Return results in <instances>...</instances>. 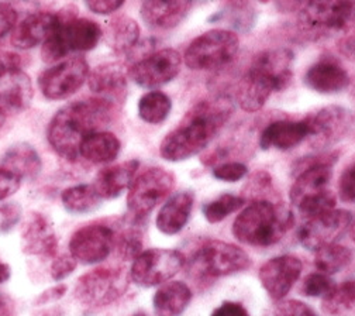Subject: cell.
I'll return each instance as SVG.
<instances>
[{
    "label": "cell",
    "instance_id": "obj_32",
    "mask_svg": "<svg viewBox=\"0 0 355 316\" xmlns=\"http://www.w3.org/2000/svg\"><path fill=\"white\" fill-rule=\"evenodd\" d=\"M105 35L107 45L116 54H127L139 45L140 27L128 16H117L109 23Z\"/></svg>",
    "mask_w": 355,
    "mask_h": 316
},
{
    "label": "cell",
    "instance_id": "obj_22",
    "mask_svg": "<svg viewBox=\"0 0 355 316\" xmlns=\"http://www.w3.org/2000/svg\"><path fill=\"white\" fill-rule=\"evenodd\" d=\"M304 83L309 89L322 95L343 92L349 85V75L345 68L331 57L319 60L310 67L304 75Z\"/></svg>",
    "mask_w": 355,
    "mask_h": 316
},
{
    "label": "cell",
    "instance_id": "obj_4",
    "mask_svg": "<svg viewBox=\"0 0 355 316\" xmlns=\"http://www.w3.org/2000/svg\"><path fill=\"white\" fill-rule=\"evenodd\" d=\"M293 223V213L284 202L252 201L234 219L233 235L244 244L270 247L284 239Z\"/></svg>",
    "mask_w": 355,
    "mask_h": 316
},
{
    "label": "cell",
    "instance_id": "obj_15",
    "mask_svg": "<svg viewBox=\"0 0 355 316\" xmlns=\"http://www.w3.org/2000/svg\"><path fill=\"white\" fill-rule=\"evenodd\" d=\"M182 57L173 49H162L144 56L128 69V76L146 89L159 88L181 72Z\"/></svg>",
    "mask_w": 355,
    "mask_h": 316
},
{
    "label": "cell",
    "instance_id": "obj_51",
    "mask_svg": "<svg viewBox=\"0 0 355 316\" xmlns=\"http://www.w3.org/2000/svg\"><path fill=\"white\" fill-rule=\"evenodd\" d=\"M310 0H275V5L281 13L300 12Z\"/></svg>",
    "mask_w": 355,
    "mask_h": 316
},
{
    "label": "cell",
    "instance_id": "obj_46",
    "mask_svg": "<svg viewBox=\"0 0 355 316\" xmlns=\"http://www.w3.org/2000/svg\"><path fill=\"white\" fill-rule=\"evenodd\" d=\"M125 0H85L87 9L96 15H110L117 12Z\"/></svg>",
    "mask_w": 355,
    "mask_h": 316
},
{
    "label": "cell",
    "instance_id": "obj_50",
    "mask_svg": "<svg viewBox=\"0 0 355 316\" xmlns=\"http://www.w3.org/2000/svg\"><path fill=\"white\" fill-rule=\"evenodd\" d=\"M338 50L345 58L355 63V27L347 31L345 35L340 40Z\"/></svg>",
    "mask_w": 355,
    "mask_h": 316
},
{
    "label": "cell",
    "instance_id": "obj_19",
    "mask_svg": "<svg viewBox=\"0 0 355 316\" xmlns=\"http://www.w3.org/2000/svg\"><path fill=\"white\" fill-rule=\"evenodd\" d=\"M58 22L57 13L37 12L17 22L10 33V42L19 50H31L44 44L54 31Z\"/></svg>",
    "mask_w": 355,
    "mask_h": 316
},
{
    "label": "cell",
    "instance_id": "obj_7",
    "mask_svg": "<svg viewBox=\"0 0 355 316\" xmlns=\"http://www.w3.org/2000/svg\"><path fill=\"white\" fill-rule=\"evenodd\" d=\"M250 256L239 246L210 240L205 243L189 261L188 271L192 277L200 280L233 276L251 267Z\"/></svg>",
    "mask_w": 355,
    "mask_h": 316
},
{
    "label": "cell",
    "instance_id": "obj_11",
    "mask_svg": "<svg viewBox=\"0 0 355 316\" xmlns=\"http://www.w3.org/2000/svg\"><path fill=\"white\" fill-rule=\"evenodd\" d=\"M120 219H103L78 229L69 242V254L82 264L105 261L114 250Z\"/></svg>",
    "mask_w": 355,
    "mask_h": 316
},
{
    "label": "cell",
    "instance_id": "obj_16",
    "mask_svg": "<svg viewBox=\"0 0 355 316\" xmlns=\"http://www.w3.org/2000/svg\"><path fill=\"white\" fill-rule=\"evenodd\" d=\"M309 140L315 149L330 147L341 142L354 127V116L343 106H326L306 117Z\"/></svg>",
    "mask_w": 355,
    "mask_h": 316
},
{
    "label": "cell",
    "instance_id": "obj_56",
    "mask_svg": "<svg viewBox=\"0 0 355 316\" xmlns=\"http://www.w3.org/2000/svg\"><path fill=\"white\" fill-rule=\"evenodd\" d=\"M2 309H3V303L0 302V313H2Z\"/></svg>",
    "mask_w": 355,
    "mask_h": 316
},
{
    "label": "cell",
    "instance_id": "obj_1",
    "mask_svg": "<svg viewBox=\"0 0 355 316\" xmlns=\"http://www.w3.org/2000/svg\"><path fill=\"white\" fill-rule=\"evenodd\" d=\"M234 112L229 98L218 97L198 102L159 146V154L171 163L185 161L202 153L229 122Z\"/></svg>",
    "mask_w": 355,
    "mask_h": 316
},
{
    "label": "cell",
    "instance_id": "obj_8",
    "mask_svg": "<svg viewBox=\"0 0 355 316\" xmlns=\"http://www.w3.org/2000/svg\"><path fill=\"white\" fill-rule=\"evenodd\" d=\"M240 49V40L230 30L216 28L196 37L185 51V64L195 71H214L232 64Z\"/></svg>",
    "mask_w": 355,
    "mask_h": 316
},
{
    "label": "cell",
    "instance_id": "obj_45",
    "mask_svg": "<svg viewBox=\"0 0 355 316\" xmlns=\"http://www.w3.org/2000/svg\"><path fill=\"white\" fill-rule=\"evenodd\" d=\"M19 13L10 3H0V41L15 28Z\"/></svg>",
    "mask_w": 355,
    "mask_h": 316
},
{
    "label": "cell",
    "instance_id": "obj_2",
    "mask_svg": "<svg viewBox=\"0 0 355 316\" xmlns=\"http://www.w3.org/2000/svg\"><path fill=\"white\" fill-rule=\"evenodd\" d=\"M117 113L119 106L95 97L71 102L51 119L47 128L49 143L58 156L75 161L79 158L82 142L110 126Z\"/></svg>",
    "mask_w": 355,
    "mask_h": 316
},
{
    "label": "cell",
    "instance_id": "obj_17",
    "mask_svg": "<svg viewBox=\"0 0 355 316\" xmlns=\"http://www.w3.org/2000/svg\"><path fill=\"white\" fill-rule=\"evenodd\" d=\"M302 274V261L291 254L278 256L263 263L258 278L262 288L274 301L284 299Z\"/></svg>",
    "mask_w": 355,
    "mask_h": 316
},
{
    "label": "cell",
    "instance_id": "obj_28",
    "mask_svg": "<svg viewBox=\"0 0 355 316\" xmlns=\"http://www.w3.org/2000/svg\"><path fill=\"white\" fill-rule=\"evenodd\" d=\"M293 53L288 49H274V50H265L255 56L252 60L251 68L262 72L268 78H271L279 92L286 89L292 81V63H293Z\"/></svg>",
    "mask_w": 355,
    "mask_h": 316
},
{
    "label": "cell",
    "instance_id": "obj_49",
    "mask_svg": "<svg viewBox=\"0 0 355 316\" xmlns=\"http://www.w3.org/2000/svg\"><path fill=\"white\" fill-rule=\"evenodd\" d=\"M67 285L65 284H57L49 290H46L44 292H41L37 298H35V305H49V303H54L57 301H60L65 294H67Z\"/></svg>",
    "mask_w": 355,
    "mask_h": 316
},
{
    "label": "cell",
    "instance_id": "obj_5",
    "mask_svg": "<svg viewBox=\"0 0 355 316\" xmlns=\"http://www.w3.org/2000/svg\"><path fill=\"white\" fill-rule=\"evenodd\" d=\"M57 15V26L41 49L44 63H57L71 53H85L96 49L103 37L102 27L96 22L78 17L73 8L60 10Z\"/></svg>",
    "mask_w": 355,
    "mask_h": 316
},
{
    "label": "cell",
    "instance_id": "obj_36",
    "mask_svg": "<svg viewBox=\"0 0 355 316\" xmlns=\"http://www.w3.org/2000/svg\"><path fill=\"white\" fill-rule=\"evenodd\" d=\"M172 109L171 98L161 90H151L143 95L139 102V116L143 122L150 124H159L165 122Z\"/></svg>",
    "mask_w": 355,
    "mask_h": 316
},
{
    "label": "cell",
    "instance_id": "obj_29",
    "mask_svg": "<svg viewBox=\"0 0 355 316\" xmlns=\"http://www.w3.org/2000/svg\"><path fill=\"white\" fill-rule=\"evenodd\" d=\"M191 299L192 291L185 283H164L153 298L155 316H181Z\"/></svg>",
    "mask_w": 355,
    "mask_h": 316
},
{
    "label": "cell",
    "instance_id": "obj_54",
    "mask_svg": "<svg viewBox=\"0 0 355 316\" xmlns=\"http://www.w3.org/2000/svg\"><path fill=\"white\" fill-rule=\"evenodd\" d=\"M5 120H6V115H5L2 110H0V128H2Z\"/></svg>",
    "mask_w": 355,
    "mask_h": 316
},
{
    "label": "cell",
    "instance_id": "obj_23",
    "mask_svg": "<svg viewBox=\"0 0 355 316\" xmlns=\"http://www.w3.org/2000/svg\"><path fill=\"white\" fill-rule=\"evenodd\" d=\"M309 123L302 120H278L270 123L259 135L261 150H291L309 138Z\"/></svg>",
    "mask_w": 355,
    "mask_h": 316
},
{
    "label": "cell",
    "instance_id": "obj_6",
    "mask_svg": "<svg viewBox=\"0 0 355 316\" xmlns=\"http://www.w3.org/2000/svg\"><path fill=\"white\" fill-rule=\"evenodd\" d=\"M300 34L318 41L355 27V0H310L299 12Z\"/></svg>",
    "mask_w": 355,
    "mask_h": 316
},
{
    "label": "cell",
    "instance_id": "obj_55",
    "mask_svg": "<svg viewBox=\"0 0 355 316\" xmlns=\"http://www.w3.org/2000/svg\"><path fill=\"white\" fill-rule=\"evenodd\" d=\"M132 316H148V315H146L144 312H137V313H135Z\"/></svg>",
    "mask_w": 355,
    "mask_h": 316
},
{
    "label": "cell",
    "instance_id": "obj_40",
    "mask_svg": "<svg viewBox=\"0 0 355 316\" xmlns=\"http://www.w3.org/2000/svg\"><path fill=\"white\" fill-rule=\"evenodd\" d=\"M213 176L223 183H237L248 174L247 165L241 163H225L213 168Z\"/></svg>",
    "mask_w": 355,
    "mask_h": 316
},
{
    "label": "cell",
    "instance_id": "obj_13",
    "mask_svg": "<svg viewBox=\"0 0 355 316\" xmlns=\"http://www.w3.org/2000/svg\"><path fill=\"white\" fill-rule=\"evenodd\" d=\"M351 222L352 216L349 212L334 208L313 217L304 219L297 231V240L304 249L318 251L324 246L338 243L349 229Z\"/></svg>",
    "mask_w": 355,
    "mask_h": 316
},
{
    "label": "cell",
    "instance_id": "obj_9",
    "mask_svg": "<svg viewBox=\"0 0 355 316\" xmlns=\"http://www.w3.org/2000/svg\"><path fill=\"white\" fill-rule=\"evenodd\" d=\"M175 187V176L164 168H148L135 176L127 194L128 215L146 220Z\"/></svg>",
    "mask_w": 355,
    "mask_h": 316
},
{
    "label": "cell",
    "instance_id": "obj_47",
    "mask_svg": "<svg viewBox=\"0 0 355 316\" xmlns=\"http://www.w3.org/2000/svg\"><path fill=\"white\" fill-rule=\"evenodd\" d=\"M21 58L16 53H10L6 50H0V78L6 76L8 74L20 69Z\"/></svg>",
    "mask_w": 355,
    "mask_h": 316
},
{
    "label": "cell",
    "instance_id": "obj_52",
    "mask_svg": "<svg viewBox=\"0 0 355 316\" xmlns=\"http://www.w3.org/2000/svg\"><path fill=\"white\" fill-rule=\"evenodd\" d=\"M10 276H12L10 267L6 263H3L2 260H0V285H2L3 283H6L10 278Z\"/></svg>",
    "mask_w": 355,
    "mask_h": 316
},
{
    "label": "cell",
    "instance_id": "obj_39",
    "mask_svg": "<svg viewBox=\"0 0 355 316\" xmlns=\"http://www.w3.org/2000/svg\"><path fill=\"white\" fill-rule=\"evenodd\" d=\"M338 198L345 203L355 205V158L348 163L340 175Z\"/></svg>",
    "mask_w": 355,
    "mask_h": 316
},
{
    "label": "cell",
    "instance_id": "obj_25",
    "mask_svg": "<svg viewBox=\"0 0 355 316\" xmlns=\"http://www.w3.org/2000/svg\"><path fill=\"white\" fill-rule=\"evenodd\" d=\"M33 95L31 81L21 69L0 78V110L6 116L26 110L33 101Z\"/></svg>",
    "mask_w": 355,
    "mask_h": 316
},
{
    "label": "cell",
    "instance_id": "obj_44",
    "mask_svg": "<svg viewBox=\"0 0 355 316\" xmlns=\"http://www.w3.org/2000/svg\"><path fill=\"white\" fill-rule=\"evenodd\" d=\"M23 184V179L16 174L0 167V201L15 195Z\"/></svg>",
    "mask_w": 355,
    "mask_h": 316
},
{
    "label": "cell",
    "instance_id": "obj_24",
    "mask_svg": "<svg viewBox=\"0 0 355 316\" xmlns=\"http://www.w3.org/2000/svg\"><path fill=\"white\" fill-rule=\"evenodd\" d=\"M274 92H279L277 83L271 78L250 67L237 85L236 101L244 112H257Z\"/></svg>",
    "mask_w": 355,
    "mask_h": 316
},
{
    "label": "cell",
    "instance_id": "obj_35",
    "mask_svg": "<svg viewBox=\"0 0 355 316\" xmlns=\"http://www.w3.org/2000/svg\"><path fill=\"white\" fill-rule=\"evenodd\" d=\"M315 257V265L320 271L327 276H333L343 271L347 265L351 264L354 253L345 246H341L338 243H333L329 246H324L319 249Z\"/></svg>",
    "mask_w": 355,
    "mask_h": 316
},
{
    "label": "cell",
    "instance_id": "obj_57",
    "mask_svg": "<svg viewBox=\"0 0 355 316\" xmlns=\"http://www.w3.org/2000/svg\"><path fill=\"white\" fill-rule=\"evenodd\" d=\"M259 2H262V3H266V2H268V0H259Z\"/></svg>",
    "mask_w": 355,
    "mask_h": 316
},
{
    "label": "cell",
    "instance_id": "obj_38",
    "mask_svg": "<svg viewBox=\"0 0 355 316\" xmlns=\"http://www.w3.org/2000/svg\"><path fill=\"white\" fill-rule=\"evenodd\" d=\"M336 281L331 278V276H327L324 273H312L304 277L302 284V294L304 297L310 298H324L327 297L336 287Z\"/></svg>",
    "mask_w": 355,
    "mask_h": 316
},
{
    "label": "cell",
    "instance_id": "obj_10",
    "mask_svg": "<svg viewBox=\"0 0 355 316\" xmlns=\"http://www.w3.org/2000/svg\"><path fill=\"white\" fill-rule=\"evenodd\" d=\"M130 284L123 268H96L79 277L75 298L87 308H102L121 298Z\"/></svg>",
    "mask_w": 355,
    "mask_h": 316
},
{
    "label": "cell",
    "instance_id": "obj_42",
    "mask_svg": "<svg viewBox=\"0 0 355 316\" xmlns=\"http://www.w3.org/2000/svg\"><path fill=\"white\" fill-rule=\"evenodd\" d=\"M23 209L19 203L0 205V233H8L21 220Z\"/></svg>",
    "mask_w": 355,
    "mask_h": 316
},
{
    "label": "cell",
    "instance_id": "obj_53",
    "mask_svg": "<svg viewBox=\"0 0 355 316\" xmlns=\"http://www.w3.org/2000/svg\"><path fill=\"white\" fill-rule=\"evenodd\" d=\"M351 238L355 242V219L351 222Z\"/></svg>",
    "mask_w": 355,
    "mask_h": 316
},
{
    "label": "cell",
    "instance_id": "obj_30",
    "mask_svg": "<svg viewBox=\"0 0 355 316\" xmlns=\"http://www.w3.org/2000/svg\"><path fill=\"white\" fill-rule=\"evenodd\" d=\"M0 167L24 179H34L42 168L41 158L37 150L27 143H17L10 146L0 158Z\"/></svg>",
    "mask_w": 355,
    "mask_h": 316
},
{
    "label": "cell",
    "instance_id": "obj_33",
    "mask_svg": "<svg viewBox=\"0 0 355 316\" xmlns=\"http://www.w3.org/2000/svg\"><path fill=\"white\" fill-rule=\"evenodd\" d=\"M61 201L68 213L86 215L96 210L103 199L95 190L94 184H80L64 190L61 194Z\"/></svg>",
    "mask_w": 355,
    "mask_h": 316
},
{
    "label": "cell",
    "instance_id": "obj_48",
    "mask_svg": "<svg viewBox=\"0 0 355 316\" xmlns=\"http://www.w3.org/2000/svg\"><path fill=\"white\" fill-rule=\"evenodd\" d=\"M211 316H250V313L240 302L226 301L211 312Z\"/></svg>",
    "mask_w": 355,
    "mask_h": 316
},
{
    "label": "cell",
    "instance_id": "obj_41",
    "mask_svg": "<svg viewBox=\"0 0 355 316\" xmlns=\"http://www.w3.org/2000/svg\"><path fill=\"white\" fill-rule=\"evenodd\" d=\"M272 316H318L316 312L304 302L296 299L278 301Z\"/></svg>",
    "mask_w": 355,
    "mask_h": 316
},
{
    "label": "cell",
    "instance_id": "obj_21",
    "mask_svg": "<svg viewBox=\"0 0 355 316\" xmlns=\"http://www.w3.org/2000/svg\"><path fill=\"white\" fill-rule=\"evenodd\" d=\"M192 9V0H143L141 17L153 30H171L180 26Z\"/></svg>",
    "mask_w": 355,
    "mask_h": 316
},
{
    "label": "cell",
    "instance_id": "obj_3",
    "mask_svg": "<svg viewBox=\"0 0 355 316\" xmlns=\"http://www.w3.org/2000/svg\"><path fill=\"white\" fill-rule=\"evenodd\" d=\"M337 158L336 153H324L303 157L295 164V181L289 198L303 219L336 208L337 198L329 187Z\"/></svg>",
    "mask_w": 355,
    "mask_h": 316
},
{
    "label": "cell",
    "instance_id": "obj_31",
    "mask_svg": "<svg viewBox=\"0 0 355 316\" xmlns=\"http://www.w3.org/2000/svg\"><path fill=\"white\" fill-rule=\"evenodd\" d=\"M120 140L110 131L102 130L92 133L82 142L79 157L94 164H107L117 158L120 154Z\"/></svg>",
    "mask_w": 355,
    "mask_h": 316
},
{
    "label": "cell",
    "instance_id": "obj_34",
    "mask_svg": "<svg viewBox=\"0 0 355 316\" xmlns=\"http://www.w3.org/2000/svg\"><path fill=\"white\" fill-rule=\"evenodd\" d=\"M322 309L329 316L355 315V280L337 284L334 290L322 299Z\"/></svg>",
    "mask_w": 355,
    "mask_h": 316
},
{
    "label": "cell",
    "instance_id": "obj_43",
    "mask_svg": "<svg viewBox=\"0 0 355 316\" xmlns=\"http://www.w3.org/2000/svg\"><path fill=\"white\" fill-rule=\"evenodd\" d=\"M78 265V261L71 254H61L58 257H54V261L51 264V277L54 281L60 283L69 277Z\"/></svg>",
    "mask_w": 355,
    "mask_h": 316
},
{
    "label": "cell",
    "instance_id": "obj_18",
    "mask_svg": "<svg viewBox=\"0 0 355 316\" xmlns=\"http://www.w3.org/2000/svg\"><path fill=\"white\" fill-rule=\"evenodd\" d=\"M21 251L27 256L54 258L58 251V239L53 222L47 215L33 212L21 229Z\"/></svg>",
    "mask_w": 355,
    "mask_h": 316
},
{
    "label": "cell",
    "instance_id": "obj_26",
    "mask_svg": "<svg viewBox=\"0 0 355 316\" xmlns=\"http://www.w3.org/2000/svg\"><path fill=\"white\" fill-rule=\"evenodd\" d=\"M193 202L195 197L191 191H182L171 195L158 212V231L166 236L180 233L189 222Z\"/></svg>",
    "mask_w": 355,
    "mask_h": 316
},
{
    "label": "cell",
    "instance_id": "obj_37",
    "mask_svg": "<svg viewBox=\"0 0 355 316\" xmlns=\"http://www.w3.org/2000/svg\"><path fill=\"white\" fill-rule=\"evenodd\" d=\"M244 197H239L234 194H223L217 199L210 201L203 205L202 213L209 223H218L225 220L232 213L240 210L245 205Z\"/></svg>",
    "mask_w": 355,
    "mask_h": 316
},
{
    "label": "cell",
    "instance_id": "obj_14",
    "mask_svg": "<svg viewBox=\"0 0 355 316\" xmlns=\"http://www.w3.org/2000/svg\"><path fill=\"white\" fill-rule=\"evenodd\" d=\"M89 72L91 68L85 58H68L42 71L38 76V86L41 94L50 101L68 99L87 81Z\"/></svg>",
    "mask_w": 355,
    "mask_h": 316
},
{
    "label": "cell",
    "instance_id": "obj_20",
    "mask_svg": "<svg viewBox=\"0 0 355 316\" xmlns=\"http://www.w3.org/2000/svg\"><path fill=\"white\" fill-rule=\"evenodd\" d=\"M87 83L95 98L120 106L127 97V78L117 64H103L89 72Z\"/></svg>",
    "mask_w": 355,
    "mask_h": 316
},
{
    "label": "cell",
    "instance_id": "obj_27",
    "mask_svg": "<svg viewBox=\"0 0 355 316\" xmlns=\"http://www.w3.org/2000/svg\"><path fill=\"white\" fill-rule=\"evenodd\" d=\"M140 167L139 160H128L102 168L95 179V190L102 199H116L130 188Z\"/></svg>",
    "mask_w": 355,
    "mask_h": 316
},
{
    "label": "cell",
    "instance_id": "obj_12",
    "mask_svg": "<svg viewBox=\"0 0 355 316\" xmlns=\"http://www.w3.org/2000/svg\"><path fill=\"white\" fill-rule=\"evenodd\" d=\"M185 263L184 253L178 250L150 249L132 260L130 280L144 288L162 285L180 273Z\"/></svg>",
    "mask_w": 355,
    "mask_h": 316
}]
</instances>
